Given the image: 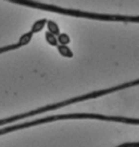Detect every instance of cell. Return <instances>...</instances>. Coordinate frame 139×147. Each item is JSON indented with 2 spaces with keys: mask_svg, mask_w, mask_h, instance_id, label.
Instances as JSON below:
<instances>
[{
  "mask_svg": "<svg viewBox=\"0 0 139 147\" xmlns=\"http://www.w3.org/2000/svg\"><path fill=\"white\" fill-rule=\"evenodd\" d=\"M137 85H139V79L130 81V82H126V83H123V84L115 85V86H112V87H110V88L100 89V90L91 92V93H88V94L76 96V97L71 98V99L60 101V102H57V104H51V105L45 106V107H41V108H38V109L30 111V112L21 113V115H16V116H12V117H10V118H5V119H0V126L5 125V124H10V123H13V122L19 121V120H21V119H25V118L37 116V115H40V113H45L47 111L56 110V109H59V108H62V107H65V106H68V105H72V104L85 101V100H88V99H96V98H99V97L104 96V95L115 93V92H119V90H123V89L129 88V87H133V86H137Z\"/></svg>",
  "mask_w": 139,
  "mask_h": 147,
  "instance_id": "6da1fadb",
  "label": "cell"
},
{
  "mask_svg": "<svg viewBox=\"0 0 139 147\" xmlns=\"http://www.w3.org/2000/svg\"><path fill=\"white\" fill-rule=\"evenodd\" d=\"M72 119H93V120H101V121H113V122H120V123H125V124H134L139 125V119L136 118H126V117H116V116H104V115H99V113H87V112H76V113H64V115H56V116L46 117L41 119H35V120L27 121L24 123L15 124V125L7 126V127H1L0 129V135H3L7 133L31 127V126L39 125V124H45L49 122L59 120H72Z\"/></svg>",
  "mask_w": 139,
  "mask_h": 147,
  "instance_id": "7a4b0ae2",
  "label": "cell"
},
{
  "mask_svg": "<svg viewBox=\"0 0 139 147\" xmlns=\"http://www.w3.org/2000/svg\"><path fill=\"white\" fill-rule=\"evenodd\" d=\"M47 23H48V20L47 19H41V20H37L34 24H33V26L31 28V32L33 34H35V33H38V32H40L45 25H46Z\"/></svg>",
  "mask_w": 139,
  "mask_h": 147,
  "instance_id": "3957f363",
  "label": "cell"
},
{
  "mask_svg": "<svg viewBox=\"0 0 139 147\" xmlns=\"http://www.w3.org/2000/svg\"><path fill=\"white\" fill-rule=\"evenodd\" d=\"M58 51H59V53L61 56L65 57V58H72L73 56H74L72 50L67 47V46H64V45H59L58 46Z\"/></svg>",
  "mask_w": 139,
  "mask_h": 147,
  "instance_id": "277c9868",
  "label": "cell"
},
{
  "mask_svg": "<svg viewBox=\"0 0 139 147\" xmlns=\"http://www.w3.org/2000/svg\"><path fill=\"white\" fill-rule=\"evenodd\" d=\"M47 27H48V32L53 34L54 36H59V35L61 34V33H60V30H59V26H58V24L56 22L49 20L48 23H47Z\"/></svg>",
  "mask_w": 139,
  "mask_h": 147,
  "instance_id": "5b68a950",
  "label": "cell"
},
{
  "mask_svg": "<svg viewBox=\"0 0 139 147\" xmlns=\"http://www.w3.org/2000/svg\"><path fill=\"white\" fill-rule=\"evenodd\" d=\"M45 37H46V40L47 42L50 45V46H54V47H58L59 45H58V38L57 36H54L53 34H51V33H49V32H46V35H45Z\"/></svg>",
  "mask_w": 139,
  "mask_h": 147,
  "instance_id": "8992f818",
  "label": "cell"
},
{
  "mask_svg": "<svg viewBox=\"0 0 139 147\" xmlns=\"http://www.w3.org/2000/svg\"><path fill=\"white\" fill-rule=\"evenodd\" d=\"M58 42H60L61 45H64V46H66L68 42H71V39H70V36L65 34V33H61L59 36H58Z\"/></svg>",
  "mask_w": 139,
  "mask_h": 147,
  "instance_id": "52a82bcc",
  "label": "cell"
},
{
  "mask_svg": "<svg viewBox=\"0 0 139 147\" xmlns=\"http://www.w3.org/2000/svg\"><path fill=\"white\" fill-rule=\"evenodd\" d=\"M116 147H139V142L123 143V144H121V145H118Z\"/></svg>",
  "mask_w": 139,
  "mask_h": 147,
  "instance_id": "ba28073f",
  "label": "cell"
}]
</instances>
